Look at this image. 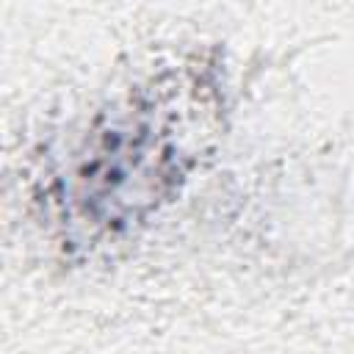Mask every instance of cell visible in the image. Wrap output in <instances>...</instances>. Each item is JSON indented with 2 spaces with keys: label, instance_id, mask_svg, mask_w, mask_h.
Segmentation results:
<instances>
[{
  "label": "cell",
  "instance_id": "cell-1",
  "mask_svg": "<svg viewBox=\"0 0 354 354\" xmlns=\"http://www.w3.org/2000/svg\"><path fill=\"white\" fill-rule=\"evenodd\" d=\"M216 108L205 72L180 69L136 88L75 155L64 185L69 221L91 238L141 224L196 166Z\"/></svg>",
  "mask_w": 354,
  "mask_h": 354
}]
</instances>
